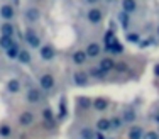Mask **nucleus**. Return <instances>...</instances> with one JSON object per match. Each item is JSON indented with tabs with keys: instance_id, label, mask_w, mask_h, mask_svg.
Here are the masks:
<instances>
[{
	"instance_id": "f257e3e1",
	"label": "nucleus",
	"mask_w": 159,
	"mask_h": 139,
	"mask_svg": "<svg viewBox=\"0 0 159 139\" xmlns=\"http://www.w3.org/2000/svg\"><path fill=\"white\" fill-rule=\"evenodd\" d=\"M37 87L43 90L44 93H52L58 87V80H56V75L51 70H44L37 75Z\"/></svg>"
},
{
	"instance_id": "f03ea898",
	"label": "nucleus",
	"mask_w": 159,
	"mask_h": 139,
	"mask_svg": "<svg viewBox=\"0 0 159 139\" xmlns=\"http://www.w3.org/2000/svg\"><path fill=\"white\" fill-rule=\"evenodd\" d=\"M24 41H25V46H27L29 49H39L44 43L43 37L39 36V32H37L32 25L24 31Z\"/></svg>"
},
{
	"instance_id": "7ed1b4c3",
	"label": "nucleus",
	"mask_w": 159,
	"mask_h": 139,
	"mask_svg": "<svg viewBox=\"0 0 159 139\" xmlns=\"http://www.w3.org/2000/svg\"><path fill=\"white\" fill-rule=\"evenodd\" d=\"M24 99H25V104L34 107V105H39L44 100V92L39 87H27Z\"/></svg>"
},
{
	"instance_id": "20e7f679",
	"label": "nucleus",
	"mask_w": 159,
	"mask_h": 139,
	"mask_svg": "<svg viewBox=\"0 0 159 139\" xmlns=\"http://www.w3.org/2000/svg\"><path fill=\"white\" fill-rule=\"evenodd\" d=\"M36 122V112L32 109H22L17 114V126L25 129V127H31Z\"/></svg>"
},
{
	"instance_id": "39448f33",
	"label": "nucleus",
	"mask_w": 159,
	"mask_h": 139,
	"mask_svg": "<svg viewBox=\"0 0 159 139\" xmlns=\"http://www.w3.org/2000/svg\"><path fill=\"white\" fill-rule=\"evenodd\" d=\"M22 17H24V21L27 22L29 25H34V24H37V22L41 21L43 14H41L39 7L29 5V7H25V9H24V14H22Z\"/></svg>"
},
{
	"instance_id": "423d86ee",
	"label": "nucleus",
	"mask_w": 159,
	"mask_h": 139,
	"mask_svg": "<svg viewBox=\"0 0 159 139\" xmlns=\"http://www.w3.org/2000/svg\"><path fill=\"white\" fill-rule=\"evenodd\" d=\"M37 53H39L41 61H44V63H51L56 58V48L52 43H43V46L37 49Z\"/></svg>"
},
{
	"instance_id": "0eeeda50",
	"label": "nucleus",
	"mask_w": 159,
	"mask_h": 139,
	"mask_svg": "<svg viewBox=\"0 0 159 139\" xmlns=\"http://www.w3.org/2000/svg\"><path fill=\"white\" fill-rule=\"evenodd\" d=\"M90 81H92V78H90L88 71L86 70H81V68H76L73 71V83L75 87H80V88H85L90 85Z\"/></svg>"
},
{
	"instance_id": "6e6552de",
	"label": "nucleus",
	"mask_w": 159,
	"mask_h": 139,
	"mask_svg": "<svg viewBox=\"0 0 159 139\" xmlns=\"http://www.w3.org/2000/svg\"><path fill=\"white\" fill-rule=\"evenodd\" d=\"M70 61L73 66L81 68V66H85L86 63H88V56H86V53L83 48H76V49H73V53L70 54Z\"/></svg>"
},
{
	"instance_id": "1a4fd4ad",
	"label": "nucleus",
	"mask_w": 159,
	"mask_h": 139,
	"mask_svg": "<svg viewBox=\"0 0 159 139\" xmlns=\"http://www.w3.org/2000/svg\"><path fill=\"white\" fill-rule=\"evenodd\" d=\"M85 53H86V56H88V59H97V58H100L102 56V44L98 43V41H95V39H90L88 43L85 44Z\"/></svg>"
},
{
	"instance_id": "9d476101",
	"label": "nucleus",
	"mask_w": 159,
	"mask_h": 139,
	"mask_svg": "<svg viewBox=\"0 0 159 139\" xmlns=\"http://www.w3.org/2000/svg\"><path fill=\"white\" fill-rule=\"evenodd\" d=\"M92 124L97 132H102V134L112 132V122H110V117H107V115H98Z\"/></svg>"
},
{
	"instance_id": "9b49d317",
	"label": "nucleus",
	"mask_w": 159,
	"mask_h": 139,
	"mask_svg": "<svg viewBox=\"0 0 159 139\" xmlns=\"http://www.w3.org/2000/svg\"><path fill=\"white\" fill-rule=\"evenodd\" d=\"M110 99H107V97H95V99L92 100V110L97 112V114H103V112H107L108 109H110Z\"/></svg>"
},
{
	"instance_id": "f8f14e48",
	"label": "nucleus",
	"mask_w": 159,
	"mask_h": 139,
	"mask_svg": "<svg viewBox=\"0 0 159 139\" xmlns=\"http://www.w3.org/2000/svg\"><path fill=\"white\" fill-rule=\"evenodd\" d=\"M86 21L90 22L92 25H100L103 22V12H102L100 7H90L86 10Z\"/></svg>"
},
{
	"instance_id": "ddd939ff",
	"label": "nucleus",
	"mask_w": 159,
	"mask_h": 139,
	"mask_svg": "<svg viewBox=\"0 0 159 139\" xmlns=\"http://www.w3.org/2000/svg\"><path fill=\"white\" fill-rule=\"evenodd\" d=\"M120 117L124 119V122H125V126H130V124L137 122V110H135L132 105H125V107L120 110Z\"/></svg>"
},
{
	"instance_id": "4468645a",
	"label": "nucleus",
	"mask_w": 159,
	"mask_h": 139,
	"mask_svg": "<svg viewBox=\"0 0 159 139\" xmlns=\"http://www.w3.org/2000/svg\"><path fill=\"white\" fill-rule=\"evenodd\" d=\"M144 134H146V127L142 124H130L127 127V139H144Z\"/></svg>"
},
{
	"instance_id": "2eb2a0df",
	"label": "nucleus",
	"mask_w": 159,
	"mask_h": 139,
	"mask_svg": "<svg viewBox=\"0 0 159 139\" xmlns=\"http://www.w3.org/2000/svg\"><path fill=\"white\" fill-rule=\"evenodd\" d=\"M0 19L3 22H14V19H16V7L12 3H2L0 5Z\"/></svg>"
},
{
	"instance_id": "dca6fc26",
	"label": "nucleus",
	"mask_w": 159,
	"mask_h": 139,
	"mask_svg": "<svg viewBox=\"0 0 159 139\" xmlns=\"http://www.w3.org/2000/svg\"><path fill=\"white\" fill-rule=\"evenodd\" d=\"M14 134H16V124L10 121L0 122V139H14Z\"/></svg>"
},
{
	"instance_id": "f3484780",
	"label": "nucleus",
	"mask_w": 159,
	"mask_h": 139,
	"mask_svg": "<svg viewBox=\"0 0 159 139\" xmlns=\"http://www.w3.org/2000/svg\"><path fill=\"white\" fill-rule=\"evenodd\" d=\"M115 65H117V59H113L112 56H105V58H102L100 61H98L97 66L107 75V73H110L112 70H115Z\"/></svg>"
},
{
	"instance_id": "a211bd4d",
	"label": "nucleus",
	"mask_w": 159,
	"mask_h": 139,
	"mask_svg": "<svg viewBox=\"0 0 159 139\" xmlns=\"http://www.w3.org/2000/svg\"><path fill=\"white\" fill-rule=\"evenodd\" d=\"M22 90V80L20 78H10L9 81L5 83V92L10 93V95H17L19 92Z\"/></svg>"
},
{
	"instance_id": "6ab92c4d",
	"label": "nucleus",
	"mask_w": 159,
	"mask_h": 139,
	"mask_svg": "<svg viewBox=\"0 0 159 139\" xmlns=\"http://www.w3.org/2000/svg\"><path fill=\"white\" fill-rule=\"evenodd\" d=\"M92 100L90 97H76V110L80 114L85 112H92Z\"/></svg>"
},
{
	"instance_id": "aec40b11",
	"label": "nucleus",
	"mask_w": 159,
	"mask_h": 139,
	"mask_svg": "<svg viewBox=\"0 0 159 139\" xmlns=\"http://www.w3.org/2000/svg\"><path fill=\"white\" fill-rule=\"evenodd\" d=\"M120 9H122V12L132 16V14L137 12L139 3H137V0H120Z\"/></svg>"
},
{
	"instance_id": "412c9836",
	"label": "nucleus",
	"mask_w": 159,
	"mask_h": 139,
	"mask_svg": "<svg viewBox=\"0 0 159 139\" xmlns=\"http://www.w3.org/2000/svg\"><path fill=\"white\" fill-rule=\"evenodd\" d=\"M17 61L20 65H25V66H31L32 65V53L29 48H20L19 51V56H17Z\"/></svg>"
},
{
	"instance_id": "4be33fe9",
	"label": "nucleus",
	"mask_w": 159,
	"mask_h": 139,
	"mask_svg": "<svg viewBox=\"0 0 159 139\" xmlns=\"http://www.w3.org/2000/svg\"><path fill=\"white\" fill-rule=\"evenodd\" d=\"M0 36H5V37H12L16 36V24L14 22H2L0 24Z\"/></svg>"
},
{
	"instance_id": "5701e85b",
	"label": "nucleus",
	"mask_w": 159,
	"mask_h": 139,
	"mask_svg": "<svg viewBox=\"0 0 159 139\" xmlns=\"http://www.w3.org/2000/svg\"><path fill=\"white\" fill-rule=\"evenodd\" d=\"M86 71H88V75H90V78H92V80L102 81V80H105V78H107V75L98 68V66H92V68H88Z\"/></svg>"
},
{
	"instance_id": "b1692460",
	"label": "nucleus",
	"mask_w": 159,
	"mask_h": 139,
	"mask_svg": "<svg viewBox=\"0 0 159 139\" xmlns=\"http://www.w3.org/2000/svg\"><path fill=\"white\" fill-rule=\"evenodd\" d=\"M39 114H41V119H43L44 122H52L54 121V112H52V109L48 107V105H44V107L41 109Z\"/></svg>"
},
{
	"instance_id": "393cba45",
	"label": "nucleus",
	"mask_w": 159,
	"mask_h": 139,
	"mask_svg": "<svg viewBox=\"0 0 159 139\" xmlns=\"http://www.w3.org/2000/svg\"><path fill=\"white\" fill-rule=\"evenodd\" d=\"M19 51H20V46H19L16 41H14V43H12V44H10V46L5 49V54H7V58H10V59H17Z\"/></svg>"
},
{
	"instance_id": "a878e982",
	"label": "nucleus",
	"mask_w": 159,
	"mask_h": 139,
	"mask_svg": "<svg viewBox=\"0 0 159 139\" xmlns=\"http://www.w3.org/2000/svg\"><path fill=\"white\" fill-rule=\"evenodd\" d=\"M110 122H112V131H120L124 126H125V122H124V119L120 117V114H115V115H112L110 117Z\"/></svg>"
},
{
	"instance_id": "bb28decb",
	"label": "nucleus",
	"mask_w": 159,
	"mask_h": 139,
	"mask_svg": "<svg viewBox=\"0 0 159 139\" xmlns=\"http://www.w3.org/2000/svg\"><path fill=\"white\" fill-rule=\"evenodd\" d=\"M130 16H129V14H125V12H120L119 14V22H120V25H122L124 29L127 27L129 24H130V19H129Z\"/></svg>"
},
{
	"instance_id": "cd10ccee",
	"label": "nucleus",
	"mask_w": 159,
	"mask_h": 139,
	"mask_svg": "<svg viewBox=\"0 0 159 139\" xmlns=\"http://www.w3.org/2000/svg\"><path fill=\"white\" fill-rule=\"evenodd\" d=\"M14 43V39L12 37H5V36H0V48H2L3 51L7 49V48L10 46V44Z\"/></svg>"
},
{
	"instance_id": "c85d7f7f",
	"label": "nucleus",
	"mask_w": 159,
	"mask_h": 139,
	"mask_svg": "<svg viewBox=\"0 0 159 139\" xmlns=\"http://www.w3.org/2000/svg\"><path fill=\"white\" fill-rule=\"evenodd\" d=\"M144 139H159V132H157L156 129H146Z\"/></svg>"
},
{
	"instance_id": "c756f323",
	"label": "nucleus",
	"mask_w": 159,
	"mask_h": 139,
	"mask_svg": "<svg viewBox=\"0 0 159 139\" xmlns=\"http://www.w3.org/2000/svg\"><path fill=\"white\" fill-rule=\"evenodd\" d=\"M129 41H139V34H129Z\"/></svg>"
},
{
	"instance_id": "7c9ffc66",
	"label": "nucleus",
	"mask_w": 159,
	"mask_h": 139,
	"mask_svg": "<svg viewBox=\"0 0 159 139\" xmlns=\"http://www.w3.org/2000/svg\"><path fill=\"white\" fill-rule=\"evenodd\" d=\"M85 2H86V3H88V5H92V7H95V5H97V3H98V2H100V0H85Z\"/></svg>"
},
{
	"instance_id": "2f4dec72",
	"label": "nucleus",
	"mask_w": 159,
	"mask_h": 139,
	"mask_svg": "<svg viewBox=\"0 0 159 139\" xmlns=\"http://www.w3.org/2000/svg\"><path fill=\"white\" fill-rule=\"evenodd\" d=\"M154 75H156V78H159V63L154 65Z\"/></svg>"
},
{
	"instance_id": "473e14b6",
	"label": "nucleus",
	"mask_w": 159,
	"mask_h": 139,
	"mask_svg": "<svg viewBox=\"0 0 159 139\" xmlns=\"http://www.w3.org/2000/svg\"><path fill=\"white\" fill-rule=\"evenodd\" d=\"M156 36H157V39H159V24L156 25Z\"/></svg>"
},
{
	"instance_id": "72a5a7b5",
	"label": "nucleus",
	"mask_w": 159,
	"mask_h": 139,
	"mask_svg": "<svg viewBox=\"0 0 159 139\" xmlns=\"http://www.w3.org/2000/svg\"><path fill=\"white\" fill-rule=\"evenodd\" d=\"M34 2H43V0H34Z\"/></svg>"
}]
</instances>
